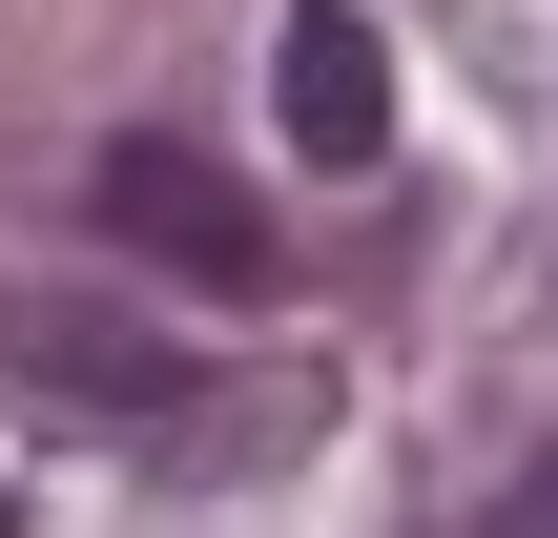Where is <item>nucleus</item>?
Instances as JSON below:
<instances>
[{
    "mask_svg": "<svg viewBox=\"0 0 558 538\" xmlns=\"http://www.w3.org/2000/svg\"><path fill=\"white\" fill-rule=\"evenodd\" d=\"M83 207H104V249H124V270H166V290H228V311H269V290H290V228H269L228 166H186L166 124H124V145L83 166Z\"/></svg>",
    "mask_w": 558,
    "mask_h": 538,
    "instance_id": "1",
    "label": "nucleus"
},
{
    "mask_svg": "<svg viewBox=\"0 0 558 538\" xmlns=\"http://www.w3.org/2000/svg\"><path fill=\"white\" fill-rule=\"evenodd\" d=\"M0 373H41V394L104 415V435H186V394H207L186 332H124V311H83V290H0Z\"/></svg>",
    "mask_w": 558,
    "mask_h": 538,
    "instance_id": "2",
    "label": "nucleus"
},
{
    "mask_svg": "<svg viewBox=\"0 0 558 538\" xmlns=\"http://www.w3.org/2000/svg\"><path fill=\"white\" fill-rule=\"evenodd\" d=\"M269 104H290V145H311V166H373V145H393V41H373L352 0H290Z\"/></svg>",
    "mask_w": 558,
    "mask_h": 538,
    "instance_id": "3",
    "label": "nucleus"
},
{
    "mask_svg": "<svg viewBox=\"0 0 558 538\" xmlns=\"http://www.w3.org/2000/svg\"><path fill=\"white\" fill-rule=\"evenodd\" d=\"M435 538H558V435H538V456H518V477H476V498H456V518H435Z\"/></svg>",
    "mask_w": 558,
    "mask_h": 538,
    "instance_id": "4",
    "label": "nucleus"
}]
</instances>
